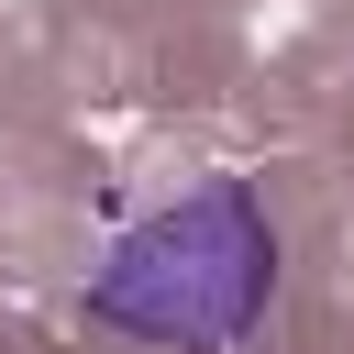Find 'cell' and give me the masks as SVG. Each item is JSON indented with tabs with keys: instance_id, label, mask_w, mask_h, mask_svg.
<instances>
[{
	"instance_id": "cell-1",
	"label": "cell",
	"mask_w": 354,
	"mask_h": 354,
	"mask_svg": "<svg viewBox=\"0 0 354 354\" xmlns=\"http://www.w3.org/2000/svg\"><path fill=\"white\" fill-rule=\"evenodd\" d=\"M277 277H288V232H277L266 188L199 177L177 199L133 210L88 254L77 310H88V332H122L155 354H243L254 321L277 310Z\"/></svg>"
}]
</instances>
